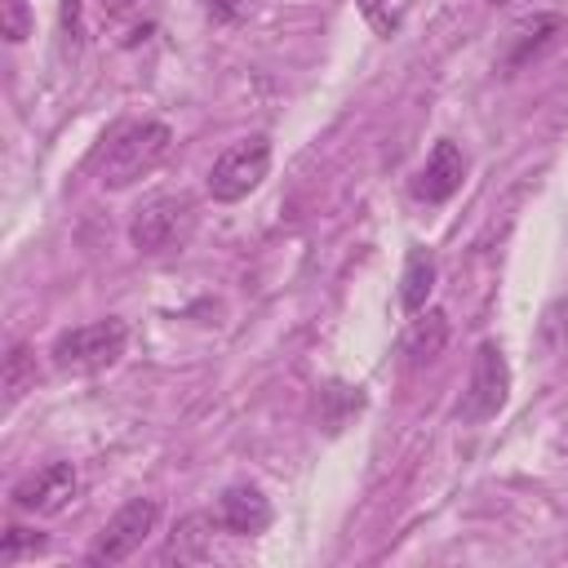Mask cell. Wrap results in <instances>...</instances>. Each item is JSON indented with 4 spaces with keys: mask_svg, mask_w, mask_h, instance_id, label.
Listing matches in <instances>:
<instances>
[{
    "mask_svg": "<svg viewBox=\"0 0 568 568\" xmlns=\"http://www.w3.org/2000/svg\"><path fill=\"white\" fill-rule=\"evenodd\" d=\"M173 146V129L164 120H138L129 129H120L98 164V182L120 191V186H133L138 178H146L151 169H160V160L169 155Z\"/></svg>",
    "mask_w": 568,
    "mask_h": 568,
    "instance_id": "obj_1",
    "label": "cell"
},
{
    "mask_svg": "<svg viewBox=\"0 0 568 568\" xmlns=\"http://www.w3.org/2000/svg\"><path fill=\"white\" fill-rule=\"evenodd\" d=\"M195 200L186 191H169V195H151L133 222H129V240L138 253L160 257V253H178L191 235H195Z\"/></svg>",
    "mask_w": 568,
    "mask_h": 568,
    "instance_id": "obj_2",
    "label": "cell"
},
{
    "mask_svg": "<svg viewBox=\"0 0 568 568\" xmlns=\"http://www.w3.org/2000/svg\"><path fill=\"white\" fill-rule=\"evenodd\" d=\"M124 342H129V324L111 315V320L62 328L49 346V359L62 373H98V368H111L124 355Z\"/></svg>",
    "mask_w": 568,
    "mask_h": 568,
    "instance_id": "obj_3",
    "label": "cell"
},
{
    "mask_svg": "<svg viewBox=\"0 0 568 568\" xmlns=\"http://www.w3.org/2000/svg\"><path fill=\"white\" fill-rule=\"evenodd\" d=\"M266 173H271V138L266 133L240 138V142H231L213 160V169H209V195L217 204H235V200L253 195Z\"/></svg>",
    "mask_w": 568,
    "mask_h": 568,
    "instance_id": "obj_4",
    "label": "cell"
},
{
    "mask_svg": "<svg viewBox=\"0 0 568 568\" xmlns=\"http://www.w3.org/2000/svg\"><path fill=\"white\" fill-rule=\"evenodd\" d=\"M155 524H160V501L155 497H133V501H124L111 519H106V528L98 532V541L89 546V564L93 568H102V564H124L151 532H155Z\"/></svg>",
    "mask_w": 568,
    "mask_h": 568,
    "instance_id": "obj_5",
    "label": "cell"
},
{
    "mask_svg": "<svg viewBox=\"0 0 568 568\" xmlns=\"http://www.w3.org/2000/svg\"><path fill=\"white\" fill-rule=\"evenodd\" d=\"M506 390H510V364H506L497 342H484L475 351V368H470V386H466V399H462V417L466 422L497 417L501 404H506Z\"/></svg>",
    "mask_w": 568,
    "mask_h": 568,
    "instance_id": "obj_6",
    "label": "cell"
},
{
    "mask_svg": "<svg viewBox=\"0 0 568 568\" xmlns=\"http://www.w3.org/2000/svg\"><path fill=\"white\" fill-rule=\"evenodd\" d=\"M75 497V466L71 462H44L40 470L22 475L9 493V501L27 515H58Z\"/></svg>",
    "mask_w": 568,
    "mask_h": 568,
    "instance_id": "obj_7",
    "label": "cell"
},
{
    "mask_svg": "<svg viewBox=\"0 0 568 568\" xmlns=\"http://www.w3.org/2000/svg\"><path fill=\"white\" fill-rule=\"evenodd\" d=\"M462 178H466V155H462V146L448 142V138H439L435 151L426 155L417 182H413V195L426 200V204H444V200H453V195L462 191Z\"/></svg>",
    "mask_w": 568,
    "mask_h": 568,
    "instance_id": "obj_8",
    "label": "cell"
},
{
    "mask_svg": "<svg viewBox=\"0 0 568 568\" xmlns=\"http://www.w3.org/2000/svg\"><path fill=\"white\" fill-rule=\"evenodd\" d=\"M217 524L226 532H235V537H253V532H262L271 524V501L257 488L235 484V488H226L217 497Z\"/></svg>",
    "mask_w": 568,
    "mask_h": 568,
    "instance_id": "obj_9",
    "label": "cell"
},
{
    "mask_svg": "<svg viewBox=\"0 0 568 568\" xmlns=\"http://www.w3.org/2000/svg\"><path fill=\"white\" fill-rule=\"evenodd\" d=\"M564 31V18L559 13H532L528 22H519L510 31V49H506V67H528L546 44H555V36Z\"/></svg>",
    "mask_w": 568,
    "mask_h": 568,
    "instance_id": "obj_10",
    "label": "cell"
},
{
    "mask_svg": "<svg viewBox=\"0 0 568 568\" xmlns=\"http://www.w3.org/2000/svg\"><path fill=\"white\" fill-rule=\"evenodd\" d=\"M444 342H448V315L444 311H422L404 333V355H408L413 368H422L444 351Z\"/></svg>",
    "mask_w": 568,
    "mask_h": 568,
    "instance_id": "obj_11",
    "label": "cell"
},
{
    "mask_svg": "<svg viewBox=\"0 0 568 568\" xmlns=\"http://www.w3.org/2000/svg\"><path fill=\"white\" fill-rule=\"evenodd\" d=\"M430 288H435V253L422 248V244H413L408 257H404V280H399L404 311H422L426 297H430Z\"/></svg>",
    "mask_w": 568,
    "mask_h": 568,
    "instance_id": "obj_12",
    "label": "cell"
},
{
    "mask_svg": "<svg viewBox=\"0 0 568 568\" xmlns=\"http://www.w3.org/2000/svg\"><path fill=\"white\" fill-rule=\"evenodd\" d=\"M31 386H36V355H31V346L13 342L4 355V404H18Z\"/></svg>",
    "mask_w": 568,
    "mask_h": 568,
    "instance_id": "obj_13",
    "label": "cell"
},
{
    "mask_svg": "<svg viewBox=\"0 0 568 568\" xmlns=\"http://www.w3.org/2000/svg\"><path fill=\"white\" fill-rule=\"evenodd\" d=\"M217 528V515H191V519H182L178 524V537H173V546H169V555H178V559H200L204 555V532H213Z\"/></svg>",
    "mask_w": 568,
    "mask_h": 568,
    "instance_id": "obj_14",
    "label": "cell"
},
{
    "mask_svg": "<svg viewBox=\"0 0 568 568\" xmlns=\"http://www.w3.org/2000/svg\"><path fill=\"white\" fill-rule=\"evenodd\" d=\"M0 36L9 44H22L31 36V9H27V0H0Z\"/></svg>",
    "mask_w": 568,
    "mask_h": 568,
    "instance_id": "obj_15",
    "label": "cell"
},
{
    "mask_svg": "<svg viewBox=\"0 0 568 568\" xmlns=\"http://www.w3.org/2000/svg\"><path fill=\"white\" fill-rule=\"evenodd\" d=\"M40 546H44V537H40V532L9 528V532H4V541H0V564H13L22 550H40Z\"/></svg>",
    "mask_w": 568,
    "mask_h": 568,
    "instance_id": "obj_16",
    "label": "cell"
},
{
    "mask_svg": "<svg viewBox=\"0 0 568 568\" xmlns=\"http://www.w3.org/2000/svg\"><path fill=\"white\" fill-rule=\"evenodd\" d=\"M546 337H550V342H564V337H568V293L546 311Z\"/></svg>",
    "mask_w": 568,
    "mask_h": 568,
    "instance_id": "obj_17",
    "label": "cell"
},
{
    "mask_svg": "<svg viewBox=\"0 0 568 568\" xmlns=\"http://www.w3.org/2000/svg\"><path fill=\"white\" fill-rule=\"evenodd\" d=\"M62 31H67L71 40L84 36V27H80V0H62Z\"/></svg>",
    "mask_w": 568,
    "mask_h": 568,
    "instance_id": "obj_18",
    "label": "cell"
},
{
    "mask_svg": "<svg viewBox=\"0 0 568 568\" xmlns=\"http://www.w3.org/2000/svg\"><path fill=\"white\" fill-rule=\"evenodd\" d=\"M98 4H102V13H106V18H124V13H133V4H138V0H98Z\"/></svg>",
    "mask_w": 568,
    "mask_h": 568,
    "instance_id": "obj_19",
    "label": "cell"
},
{
    "mask_svg": "<svg viewBox=\"0 0 568 568\" xmlns=\"http://www.w3.org/2000/svg\"><path fill=\"white\" fill-rule=\"evenodd\" d=\"M240 4H244V0H209V13H213V18H231Z\"/></svg>",
    "mask_w": 568,
    "mask_h": 568,
    "instance_id": "obj_20",
    "label": "cell"
}]
</instances>
